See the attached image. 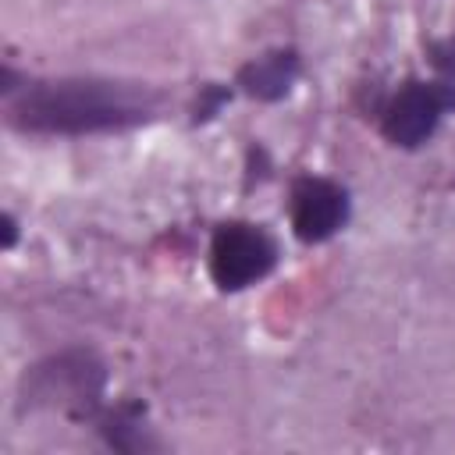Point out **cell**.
<instances>
[{"label":"cell","mask_w":455,"mask_h":455,"mask_svg":"<svg viewBox=\"0 0 455 455\" xmlns=\"http://www.w3.org/2000/svg\"><path fill=\"white\" fill-rule=\"evenodd\" d=\"M153 110V92L135 82H100V78H64L32 85L18 103H11V124L25 132H103L146 121Z\"/></svg>","instance_id":"1"},{"label":"cell","mask_w":455,"mask_h":455,"mask_svg":"<svg viewBox=\"0 0 455 455\" xmlns=\"http://www.w3.org/2000/svg\"><path fill=\"white\" fill-rule=\"evenodd\" d=\"M277 259V249L270 242V235L256 224H220L213 231L210 242V274L217 281L220 291H238L252 281H259L263 274H270Z\"/></svg>","instance_id":"2"},{"label":"cell","mask_w":455,"mask_h":455,"mask_svg":"<svg viewBox=\"0 0 455 455\" xmlns=\"http://www.w3.org/2000/svg\"><path fill=\"white\" fill-rule=\"evenodd\" d=\"M451 103H455V89L448 82H405L391 96L380 128H384L387 142L416 149L419 142L430 139L444 107H451Z\"/></svg>","instance_id":"3"},{"label":"cell","mask_w":455,"mask_h":455,"mask_svg":"<svg viewBox=\"0 0 455 455\" xmlns=\"http://www.w3.org/2000/svg\"><path fill=\"white\" fill-rule=\"evenodd\" d=\"M348 220V196L327 178H299L291 188V228L302 242H323Z\"/></svg>","instance_id":"4"},{"label":"cell","mask_w":455,"mask_h":455,"mask_svg":"<svg viewBox=\"0 0 455 455\" xmlns=\"http://www.w3.org/2000/svg\"><path fill=\"white\" fill-rule=\"evenodd\" d=\"M100 366L89 363V355H60L46 366H36L32 373V398H50L60 405L71 402H92V395L100 391Z\"/></svg>","instance_id":"5"},{"label":"cell","mask_w":455,"mask_h":455,"mask_svg":"<svg viewBox=\"0 0 455 455\" xmlns=\"http://www.w3.org/2000/svg\"><path fill=\"white\" fill-rule=\"evenodd\" d=\"M299 78V57L295 50H274L256 60H249L238 71V85L256 100H281Z\"/></svg>","instance_id":"6"},{"label":"cell","mask_w":455,"mask_h":455,"mask_svg":"<svg viewBox=\"0 0 455 455\" xmlns=\"http://www.w3.org/2000/svg\"><path fill=\"white\" fill-rule=\"evenodd\" d=\"M14 238H18V224H14V217H11V213H4V249H11V245H14Z\"/></svg>","instance_id":"7"}]
</instances>
